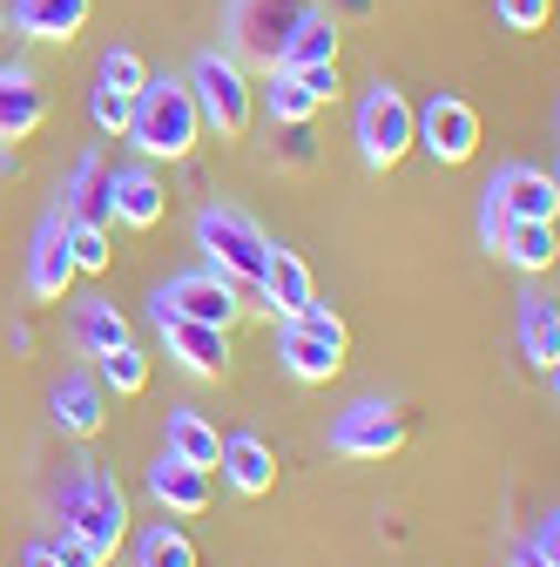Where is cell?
Instances as JSON below:
<instances>
[{
  "instance_id": "cell-14",
  "label": "cell",
  "mask_w": 560,
  "mask_h": 567,
  "mask_svg": "<svg viewBox=\"0 0 560 567\" xmlns=\"http://www.w3.org/2000/svg\"><path fill=\"white\" fill-rule=\"evenodd\" d=\"M277 359H284V372H291L298 385H331V379L344 372V351H338V344H324L318 331H304L298 318H284V338H277Z\"/></svg>"
},
{
  "instance_id": "cell-36",
  "label": "cell",
  "mask_w": 560,
  "mask_h": 567,
  "mask_svg": "<svg viewBox=\"0 0 560 567\" xmlns=\"http://www.w3.org/2000/svg\"><path fill=\"white\" fill-rule=\"evenodd\" d=\"M298 324H304V331H318L324 344H338V351H344V324H338L331 311H318V305H304V311H298Z\"/></svg>"
},
{
  "instance_id": "cell-20",
  "label": "cell",
  "mask_w": 560,
  "mask_h": 567,
  "mask_svg": "<svg viewBox=\"0 0 560 567\" xmlns=\"http://www.w3.org/2000/svg\"><path fill=\"white\" fill-rule=\"evenodd\" d=\"M89 28V0H14V34L28 41H75Z\"/></svg>"
},
{
  "instance_id": "cell-34",
  "label": "cell",
  "mask_w": 560,
  "mask_h": 567,
  "mask_svg": "<svg viewBox=\"0 0 560 567\" xmlns=\"http://www.w3.org/2000/svg\"><path fill=\"white\" fill-rule=\"evenodd\" d=\"M291 75L311 89V102H331L338 95V61H311V68H291Z\"/></svg>"
},
{
  "instance_id": "cell-6",
  "label": "cell",
  "mask_w": 560,
  "mask_h": 567,
  "mask_svg": "<svg viewBox=\"0 0 560 567\" xmlns=\"http://www.w3.org/2000/svg\"><path fill=\"white\" fill-rule=\"evenodd\" d=\"M352 135H359L365 169H392V163L412 150V102H405L392 82H372V89L359 95V122H352Z\"/></svg>"
},
{
  "instance_id": "cell-1",
  "label": "cell",
  "mask_w": 560,
  "mask_h": 567,
  "mask_svg": "<svg viewBox=\"0 0 560 567\" xmlns=\"http://www.w3.org/2000/svg\"><path fill=\"white\" fill-rule=\"evenodd\" d=\"M135 150H143L149 163H183L196 150L203 135V115L189 102V82H169V75H149L143 89H135L128 102V128H122Z\"/></svg>"
},
{
  "instance_id": "cell-38",
  "label": "cell",
  "mask_w": 560,
  "mask_h": 567,
  "mask_svg": "<svg viewBox=\"0 0 560 567\" xmlns=\"http://www.w3.org/2000/svg\"><path fill=\"white\" fill-rule=\"evenodd\" d=\"M28 567H61V560H54V547H28Z\"/></svg>"
},
{
  "instance_id": "cell-35",
  "label": "cell",
  "mask_w": 560,
  "mask_h": 567,
  "mask_svg": "<svg viewBox=\"0 0 560 567\" xmlns=\"http://www.w3.org/2000/svg\"><path fill=\"white\" fill-rule=\"evenodd\" d=\"M54 560H61V567H102V554H95V547H89L75 527H61V540H54Z\"/></svg>"
},
{
  "instance_id": "cell-31",
  "label": "cell",
  "mask_w": 560,
  "mask_h": 567,
  "mask_svg": "<svg viewBox=\"0 0 560 567\" xmlns=\"http://www.w3.org/2000/svg\"><path fill=\"white\" fill-rule=\"evenodd\" d=\"M95 183H102V156L82 150L75 163H68V176H61V209H82V203L95 196Z\"/></svg>"
},
{
  "instance_id": "cell-22",
  "label": "cell",
  "mask_w": 560,
  "mask_h": 567,
  "mask_svg": "<svg viewBox=\"0 0 560 567\" xmlns=\"http://www.w3.org/2000/svg\"><path fill=\"white\" fill-rule=\"evenodd\" d=\"M95 385H102V392H115V399H135V392H143V385H149V359H143V344L122 338V344L95 351Z\"/></svg>"
},
{
  "instance_id": "cell-19",
  "label": "cell",
  "mask_w": 560,
  "mask_h": 567,
  "mask_svg": "<svg viewBox=\"0 0 560 567\" xmlns=\"http://www.w3.org/2000/svg\"><path fill=\"white\" fill-rule=\"evenodd\" d=\"M217 466H224V480L243 493V501H263V493L277 486V460H270V446H263L257 433H237V440H224Z\"/></svg>"
},
{
  "instance_id": "cell-5",
  "label": "cell",
  "mask_w": 560,
  "mask_h": 567,
  "mask_svg": "<svg viewBox=\"0 0 560 567\" xmlns=\"http://www.w3.org/2000/svg\"><path fill=\"white\" fill-rule=\"evenodd\" d=\"M196 244L209 250V264H217L224 277H243V284H257V270L270 257V237L243 217V209H230V203H209L196 217Z\"/></svg>"
},
{
  "instance_id": "cell-29",
  "label": "cell",
  "mask_w": 560,
  "mask_h": 567,
  "mask_svg": "<svg viewBox=\"0 0 560 567\" xmlns=\"http://www.w3.org/2000/svg\"><path fill=\"white\" fill-rule=\"evenodd\" d=\"M68 257H75V270H108V224H95V217H68Z\"/></svg>"
},
{
  "instance_id": "cell-23",
  "label": "cell",
  "mask_w": 560,
  "mask_h": 567,
  "mask_svg": "<svg viewBox=\"0 0 560 567\" xmlns=\"http://www.w3.org/2000/svg\"><path fill=\"white\" fill-rule=\"evenodd\" d=\"M169 453L209 473V466H217V453H224V433H217V425H209L203 412H189V405H176V412H169Z\"/></svg>"
},
{
  "instance_id": "cell-37",
  "label": "cell",
  "mask_w": 560,
  "mask_h": 567,
  "mask_svg": "<svg viewBox=\"0 0 560 567\" xmlns=\"http://www.w3.org/2000/svg\"><path fill=\"white\" fill-rule=\"evenodd\" d=\"M527 547H540V554H547V560H560V520H553V514H547V520H540V527H533V540H527Z\"/></svg>"
},
{
  "instance_id": "cell-26",
  "label": "cell",
  "mask_w": 560,
  "mask_h": 567,
  "mask_svg": "<svg viewBox=\"0 0 560 567\" xmlns=\"http://www.w3.org/2000/svg\"><path fill=\"white\" fill-rule=\"evenodd\" d=\"M311 61H338V21H324L318 8L298 21V34L284 41V54H277V68H311Z\"/></svg>"
},
{
  "instance_id": "cell-40",
  "label": "cell",
  "mask_w": 560,
  "mask_h": 567,
  "mask_svg": "<svg viewBox=\"0 0 560 567\" xmlns=\"http://www.w3.org/2000/svg\"><path fill=\"white\" fill-rule=\"evenodd\" d=\"M0 41H8V14H0Z\"/></svg>"
},
{
  "instance_id": "cell-25",
  "label": "cell",
  "mask_w": 560,
  "mask_h": 567,
  "mask_svg": "<svg viewBox=\"0 0 560 567\" xmlns=\"http://www.w3.org/2000/svg\"><path fill=\"white\" fill-rule=\"evenodd\" d=\"M520 338H527V359L553 379V359H560V318L547 298H520Z\"/></svg>"
},
{
  "instance_id": "cell-13",
  "label": "cell",
  "mask_w": 560,
  "mask_h": 567,
  "mask_svg": "<svg viewBox=\"0 0 560 567\" xmlns=\"http://www.w3.org/2000/svg\"><path fill=\"white\" fill-rule=\"evenodd\" d=\"M257 291H263V305H277V318H298L304 305H318L311 264H304L298 250H277V244H270V257H263V270H257Z\"/></svg>"
},
{
  "instance_id": "cell-15",
  "label": "cell",
  "mask_w": 560,
  "mask_h": 567,
  "mask_svg": "<svg viewBox=\"0 0 560 567\" xmlns=\"http://www.w3.org/2000/svg\"><path fill=\"white\" fill-rule=\"evenodd\" d=\"M48 412H54V433H68V440H95V433H102V419H108L102 385H95L89 372H68V379L54 385Z\"/></svg>"
},
{
  "instance_id": "cell-39",
  "label": "cell",
  "mask_w": 560,
  "mask_h": 567,
  "mask_svg": "<svg viewBox=\"0 0 560 567\" xmlns=\"http://www.w3.org/2000/svg\"><path fill=\"white\" fill-rule=\"evenodd\" d=\"M520 567H560V560H547L540 547H527V554H520Z\"/></svg>"
},
{
  "instance_id": "cell-16",
  "label": "cell",
  "mask_w": 560,
  "mask_h": 567,
  "mask_svg": "<svg viewBox=\"0 0 560 567\" xmlns=\"http://www.w3.org/2000/svg\"><path fill=\"white\" fill-rule=\"evenodd\" d=\"M156 331L169 338V351H176L189 372H203V379H224V372H230V331L196 324V318H169V324H156Z\"/></svg>"
},
{
  "instance_id": "cell-30",
  "label": "cell",
  "mask_w": 560,
  "mask_h": 567,
  "mask_svg": "<svg viewBox=\"0 0 560 567\" xmlns=\"http://www.w3.org/2000/svg\"><path fill=\"white\" fill-rule=\"evenodd\" d=\"M102 89H115L122 102H135V89H143L149 82V68H143V54H135V48H108L102 54V75H95Z\"/></svg>"
},
{
  "instance_id": "cell-24",
  "label": "cell",
  "mask_w": 560,
  "mask_h": 567,
  "mask_svg": "<svg viewBox=\"0 0 560 567\" xmlns=\"http://www.w3.org/2000/svg\"><path fill=\"white\" fill-rule=\"evenodd\" d=\"M122 338H128V318L108 298H75V344L89 351V359L108 351V344H122Z\"/></svg>"
},
{
  "instance_id": "cell-17",
  "label": "cell",
  "mask_w": 560,
  "mask_h": 567,
  "mask_svg": "<svg viewBox=\"0 0 560 567\" xmlns=\"http://www.w3.org/2000/svg\"><path fill=\"white\" fill-rule=\"evenodd\" d=\"M149 501H156L163 514H203V507H209V473L189 466V460H176V453H163V460L149 466Z\"/></svg>"
},
{
  "instance_id": "cell-27",
  "label": "cell",
  "mask_w": 560,
  "mask_h": 567,
  "mask_svg": "<svg viewBox=\"0 0 560 567\" xmlns=\"http://www.w3.org/2000/svg\"><path fill=\"white\" fill-rule=\"evenodd\" d=\"M263 109H270V122H277V128H284V122H311V115H318L311 89L291 75V68H270V82H263Z\"/></svg>"
},
{
  "instance_id": "cell-3",
  "label": "cell",
  "mask_w": 560,
  "mask_h": 567,
  "mask_svg": "<svg viewBox=\"0 0 560 567\" xmlns=\"http://www.w3.org/2000/svg\"><path fill=\"white\" fill-rule=\"evenodd\" d=\"M189 102L203 115V128H217L224 142H237L250 128V82H243V68L217 48H203L189 61Z\"/></svg>"
},
{
  "instance_id": "cell-9",
  "label": "cell",
  "mask_w": 560,
  "mask_h": 567,
  "mask_svg": "<svg viewBox=\"0 0 560 567\" xmlns=\"http://www.w3.org/2000/svg\"><path fill=\"white\" fill-rule=\"evenodd\" d=\"M331 446H338L344 460H392V453L405 446V425H398V412H392V405L359 399V405H344V412H338Z\"/></svg>"
},
{
  "instance_id": "cell-18",
  "label": "cell",
  "mask_w": 560,
  "mask_h": 567,
  "mask_svg": "<svg viewBox=\"0 0 560 567\" xmlns=\"http://www.w3.org/2000/svg\"><path fill=\"white\" fill-rule=\"evenodd\" d=\"M48 122V95L34 89L28 68H0V142H28Z\"/></svg>"
},
{
  "instance_id": "cell-7",
  "label": "cell",
  "mask_w": 560,
  "mask_h": 567,
  "mask_svg": "<svg viewBox=\"0 0 560 567\" xmlns=\"http://www.w3.org/2000/svg\"><path fill=\"white\" fill-rule=\"evenodd\" d=\"M412 150H426L433 163H466L479 150V115L459 95H433L426 109H412Z\"/></svg>"
},
{
  "instance_id": "cell-8",
  "label": "cell",
  "mask_w": 560,
  "mask_h": 567,
  "mask_svg": "<svg viewBox=\"0 0 560 567\" xmlns=\"http://www.w3.org/2000/svg\"><path fill=\"white\" fill-rule=\"evenodd\" d=\"M311 14V0H230V28L237 41L277 68V54H284V41L298 34V21Z\"/></svg>"
},
{
  "instance_id": "cell-2",
  "label": "cell",
  "mask_w": 560,
  "mask_h": 567,
  "mask_svg": "<svg viewBox=\"0 0 560 567\" xmlns=\"http://www.w3.org/2000/svg\"><path fill=\"white\" fill-rule=\"evenodd\" d=\"M54 514H61V527H75L102 560L122 547V534H128V501H122V486L115 480H102L89 460H82V473L61 486V501H54Z\"/></svg>"
},
{
  "instance_id": "cell-12",
  "label": "cell",
  "mask_w": 560,
  "mask_h": 567,
  "mask_svg": "<svg viewBox=\"0 0 560 567\" xmlns=\"http://www.w3.org/2000/svg\"><path fill=\"white\" fill-rule=\"evenodd\" d=\"M169 209V189L156 183L149 163H128V169H108V224H128V230H156Z\"/></svg>"
},
{
  "instance_id": "cell-11",
  "label": "cell",
  "mask_w": 560,
  "mask_h": 567,
  "mask_svg": "<svg viewBox=\"0 0 560 567\" xmlns=\"http://www.w3.org/2000/svg\"><path fill=\"white\" fill-rule=\"evenodd\" d=\"M68 284H75V257H68V209L54 203L41 230H34V250H28V291L34 298H68Z\"/></svg>"
},
{
  "instance_id": "cell-28",
  "label": "cell",
  "mask_w": 560,
  "mask_h": 567,
  "mask_svg": "<svg viewBox=\"0 0 560 567\" xmlns=\"http://www.w3.org/2000/svg\"><path fill=\"white\" fill-rule=\"evenodd\" d=\"M135 567H196V540L169 520H156L143 540H135Z\"/></svg>"
},
{
  "instance_id": "cell-33",
  "label": "cell",
  "mask_w": 560,
  "mask_h": 567,
  "mask_svg": "<svg viewBox=\"0 0 560 567\" xmlns=\"http://www.w3.org/2000/svg\"><path fill=\"white\" fill-rule=\"evenodd\" d=\"M89 115H95V128H102V135H122V128H128V102H122L115 89H102V82L89 89Z\"/></svg>"
},
{
  "instance_id": "cell-10",
  "label": "cell",
  "mask_w": 560,
  "mask_h": 567,
  "mask_svg": "<svg viewBox=\"0 0 560 567\" xmlns=\"http://www.w3.org/2000/svg\"><path fill=\"white\" fill-rule=\"evenodd\" d=\"M163 305L176 311V318H196V324H217V331H230L237 324V277H224V270H189V277H169L163 284Z\"/></svg>"
},
{
  "instance_id": "cell-32",
  "label": "cell",
  "mask_w": 560,
  "mask_h": 567,
  "mask_svg": "<svg viewBox=\"0 0 560 567\" xmlns=\"http://www.w3.org/2000/svg\"><path fill=\"white\" fill-rule=\"evenodd\" d=\"M494 14L514 28V34H540L553 21V0H494Z\"/></svg>"
},
{
  "instance_id": "cell-4",
  "label": "cell",
  "mask_w": 560,
  "mask_h": 567,
  "mask_svg": "<svg viewBox=\"0 0 560 567\" xmlns=\"http://www.w3.org/2000/svg\"><path fill=\"white\" fill-rule=\"evenodd\" d=\"M553 224L560 217V183L547 169H527V163H507L494 183H486V209H479V230L486 244L500 237V224Z\"/></svg>"
},
{
  "instance_id": "cell-21",
  "label": "cell",
  "mask_w": 560,
  "mask_h": 567,
  "mask_svg": "<svg viewBox=\"0 0 560 567\" xmlns=\"http://www.w3.org/2000/svg\"><path fill=\"white\" fill-rule=\"evenodd\" d=\"M494 250H507L527 277H540V270H553V257H560V237H553V224H500V237H494Z\"/></svg>"
}]
</instances>
